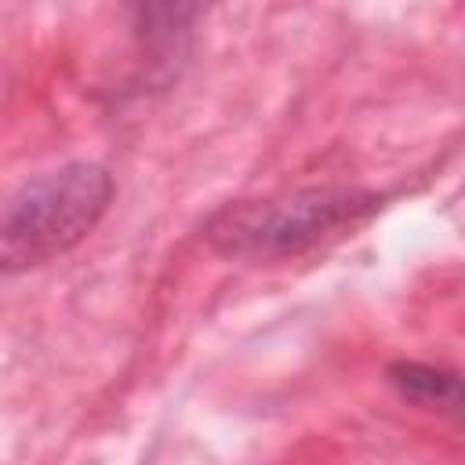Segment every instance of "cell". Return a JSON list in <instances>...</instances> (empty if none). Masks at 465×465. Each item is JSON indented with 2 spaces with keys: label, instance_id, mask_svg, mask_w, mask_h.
<instances>
[{
  "label": "cell",
  "instance_id": "cell-1",
  "mask_svg": "<svg viewBox=\"0 0 465 465\" xmlns=\"http://www.w3.org/2000/svg\"><path fill=\"white\" fill-rule=\"evenodd\" d=\"M116 182L98 163H65L25 182L0 218L4 272H22L73 251L109 211Z\"/></svg>",
  "mask_w": 465,
  "mask_h": 465
},
{
  "label": "cell",
  "instance_id": "cell-2",
  "mask_svg": "<svg viewBox=\"0 0 465 465\" xmlns=\"http://www.w3.org/2000/svg\"><path fill=\"white\" fill-rule=\"evenodd\" d=\"M374 207L378 200L356 189H309L276 200H251L225 207L211 222V240L236 258H283L367 218Z\"/></svg>",
  "mask_w": 465,
  "mask_h": 465
}]
</instances>
